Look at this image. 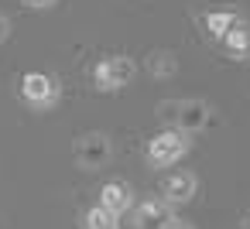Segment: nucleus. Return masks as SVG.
Listing matches in <instances>:
<instances>
[{"label": "nucleus", "mask_w": 250, "mask_h": 229, "mask_svg": "<svg viewBox=\"0 0 250 229\" xmlns=\"http://www.w3.org/2000/svg\"><path fill=\"white\" fill-rule=\"evenodd\" d=\"M158 116L171 127V130H182L188 137H195L199 130H206L212 123V106L206 99H165L158 103Z\"/></svg>", "instance_id": "f257e3e1"}, {"label": "nucleus", "mask_w": 250, "mask_h": 229, "mask_svg": "<svg viewBox=\"0 0 250 229\" xmlns=\"http://www.w3.org/2000/svg\"><path fill=\"white\" fill-rule=\"evenodd\" d=\"M188 151H192V137L182 134V130L165 127V130H158V134L147 137V144H144V161H147V168L161 171V168L182 164V161L188 157Z\"/></svg>", "instance_id": "f03ea898"}, {"label": "nucleus", "mask_w": 250, "mask_h": 229, "mask_svg": "<svg viewBox=\"0 0 250 229\" xmlns=\"http://www.w3.org/2000/svg\"><path fill=\"white\" fill-rule=\"evenodd\" d=\"M89 76H93V86H96L100 93H120V89H127V86L134 82L137 62H134L130 55H124V52H113V55L96 58V65H93Z\"/></svg>", "instance_id": "7ed1b4c3"}, {"label": "nucleus", "mask_w": 250, "mask_h": 229, "mask_svg": "<svg viewBox=\"0 0 250 229\" xmlns=\"http://www.w3.org/2000/svg\"><path fill=\"white\" fill-rule=\"evenodd\" d=\"M21 99L24 106H31L35 113H48L59 106L62 99V82L52 76V72H42V69H31L21 76Z\"/></svg>", "instance_id": "20e7f679"}, {"label": "nucleus", "mask_w": 250, "mask_h": 229, "mask_svg": "<svg viewBox=\"0 0 250 229\" xmlns=\"http://www.w3.org/2000/svg\"><path fill=\"white\" fill-rule=\"evenodd\" d=\"M110 154H113L110 137L100 134V130H89V134L76 137V144H72V157H76V164H79L83 171H100V168L110 161Z\"/></svg>", "instance_id": "39448f33"}, {"label": "nucleus", "mask_w": 250, "mask_h": 229, "mask_svg": "<svg viewBox=\"0 0 250 229\" xmlns=\"http://www.w3.org/2000/svg\"><path fill=\"white\" fill-rule=\"evenodd\" d=\"M195 195H199V174L192 168H171L161 178V202H168L171 209L188 205Z\"/></svg>", "instance_id": "423d86ee"}, {"label": "nucleus", "mask_w": 250, "mask_h": 229, "mask_svg": "<svg viewBox=\"0 0 250 229\" xmlns=\"http://www.w3.org/2000/svg\"><path fill=\"white\" fill-rule=\"evenodd\" d=\"M175 222H178L175 209H171L168 202H161V198H144V202H137L134 219H130L134 229H171Z\"/></svg>", "instance_id": "0eeeda50"}, {"label": "nucleus", "mask_w": 250, "mask_h": 229, "mask_svg": "<svg viewBox=\"0 0 250 229\" xmlns=\"http://www.w3.org/2000/svg\"><path fill=\"white\" fill-rule=\"evenodd\" d=\"M100 205L110 209L113 215H127L137 209V195H134V185L124 181V178H110L103 188H100Z\"/></svg>", "instance_id": "6e6552de"}, {"label": "nucleus", "mask_w": 250, "mask_h": 229, "mask_svg": "<svg viewBox=\"0 0 250 229\" xmlns=\"http://www.w3.org/2000/svg\"><path fill=\"white\" fill-rule=\"evenodd\" d=\"M223 55L233 62H250V21L247 18L223 38Z\"/></svg>", "instance_id": "1a4fd4ad"}, {"label": "nucleus", "mask_w": 250, "mask_h": 229, "mask_svg": "<svg viewBox=\"0 0 250 229\" xmlns=\"http://www.w3.org/2000/svg\"><path fill=\"white\" fill-rule=\"evenodd\" d=\"M240 21H243V18H240L236 11H209V14H206V31H209L212 41L223 45V38H226Z\"/></svg>", "instance_id": "9d476101"}, {"label": "nucleus", "mask_w": 250, "mask_h": 229, "mask_svg": "<svg viewBox=\"0 0 250 229\" xmlns=\"http://www.w3.org/2000/svg\"><path fill=\"white\" fill-rule=\"evenodd\" d=\"M79 229H120V215H113L110 209H103L96 202L79 215Z\"/></svg>", "instance_id": "9b49d317"}, {"label": "nucleus", "mask_w": 250, "mask_h": 229, "mask_svg": "<svg viewBox=\"0 0 250 229\" xmlns=\"http://www.w3.org/2000/svg\"><path fill=\"white\" fill-rule=\"evenodd\" d=\"M151 72L154 76H171L175 72V55L171 52H154L151 55Z\"/></svg>", "instance_id": "f8f14e48"}, {"label": "nucleus", "mask_w": 250, "mask_h": 229, "mask_svg": "<svg viewBox=\"0 0 250 229\" xmlns=\"http://www.w3.org/2000/svg\"><path fill=\"white\" fill-rule=\"evenodd\" d=\"M21 4H24V7H31V11H52L59 0H21Z\"/></svg>", "instance_id": "ddd939ff"}, {"label": "nucleus", "mask_w": 250, "mask_h": 229, "mask_svg": "<svg viewBox=\"0 0 250 229\" xmlns=\"http://www.w3.org/2000/svg\"><path fill=\"white\" fill-rule=\"evenodd\" d=\"M7 38H11V18H7L4 11H0V45H4Z\"/></svg>", "instance_id": "4468645a"}, {"label": "nucleus", "mask_w": 250, "mask_h": 229, "mask_svg": "<svg viewBox=\"0 0 250 229\" xmlns=\"http://www.w3.org/2000/svg\"><path fill=\"white\" fill-rule=\"evenodd\" d=\"M171 229H195V226H192V222H182V219H178V222H175Z\"/></svg>", "instance_id": "2eb2a0df"}, {"label": "nucleus", "mask_w": 250, "mask_h": 229, "mask_svg": "<svg viewBox=\"0 0 250 229\" xmlns=\"http://www.w3.org/2000/svg\"><path fill=\"white\" fill-rule=\"evenodd\" d=\"M247 229H250V219H247Z\"/></svg>", "instance_id": "dca6fc26"}]
</instances>
